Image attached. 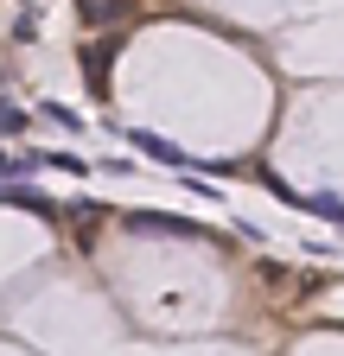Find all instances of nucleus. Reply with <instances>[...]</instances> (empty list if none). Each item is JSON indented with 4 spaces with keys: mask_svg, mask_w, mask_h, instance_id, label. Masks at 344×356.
<instances>
[{
    "mask_svg": "<svg viewBox=\"0 0 344 356\" xmlns=\"http://www.w3.org/2000/svg\"><path fill=\"white\" fill-rule=\"evenodd\" d=\"M127 147H134V153H147V159H159V165H172V172H191V153H185V147H172L166 134L134 127V134H127Z\"/></svg>",
    "mask_w": 344,
    "mask_h": 356,
    "instance_id": "obj_1",
    "label": "nucleus"
},
{
    "mask_svg": "<svg viewBox=\"0 0 344 356\" xmlns=\"http://www.w3.org/2000/svg\"><path fill=\"white\" fill-rule=\"evenodd\" d=\"M26 127V108H13V102H0V140H7V134H19Z\"/></svg>",
    "mask_w": 344,
    "mask_h": 356,
    "instance_id": "obj_9",
    "label": "nucleus"
},
{
    "mask_svg": "<svg viewBox=\"0 0 344 356\" xmlns=\"http://www.w3.org/2000/svg\"><path fill=\"white\" fill-rule=\"evenodd\" d=\"M109 64H115V38H96L90 51H83V76L96 83V96H109Z\"/></svg>",
    "mask_w": 344,
    "mask_h": 356,
    "instance_id": "obj_3",
    "label": "nucleus"
},
{
    "mask_svg": "<svg viewBox=\"0 0 344 356\" xmlns=\"http://www.w3.org/2000/svg\"><path fill=\"white\" fill-rule=\"evenodd\" d=\"M299 210H313V216H325V222H344V204L331 197V191H319V197H293Z\"/></svg>",
    "mask_w": 344,
    "mask_h": 356,
    "instance_id": "obj_7",
    "label": "nucleus"
},
{
    "mask_svg": "<svg viewBox=\"0 0 344 356\" xmlns=\"http://www.w3.org/2000/svg\"><path fill=\"white\" fill-rule=\"evenodd\" d=\"M77 7H83V19H90V26H115V19L127 13V0H77Z\"/></svg>",
    "mask_w": 344,
    "mask_h": 356,
    "instance_id": "obj_5",
    "label": "nucleus"
},
{
    "mask_svg": "<svg viewBox=\"0 0 344 356\" xmlns=\"http://www.w3.org/2000/svg\"><path fill=\"white\" fill-rule=\"evenodd\" d=\"M127 229H153V236H198L204 242V229H198V222H179V216H127Z\"/></svg>",
    "mask_w": 344,
    "mask_h": 356,
    "instance_id": "obj_4",
    "label": "nucleus"
},
{
    "mask_svg": "<svg viewBox=\"0 0 344 356\" xmlns=\"http://www.w3.org/2000/svg\"><path fill=\"white\" fill-rule=\"evenodd\" d=\"M0 204H7V210H38V216H58V197H45V191L19 185V178H0Z\"/></svg>",
    "mask_w": 344,
    "mask_h": 356,
    "instance_id": "obj_2",
    "label": "nucleus"
},
{
    "mask_svg": "<svg viewBox=\"0 0 344 356\" xmlns=\"http://www.w3.org/2000/svg\"><path fill=\"white\" fill-rule=\"evenodd\" d=\"M38 115H45L52 127H64V134H83V115H77V108H64V102H38Z\"/></svg>",
    "mask_w": 344,
    "mask_h": 356,
    "instance_id": "obj_6",
    "label": "nucleus"
},
{
    "mask_svg": "<svg viewBox=\"0 0 344 356\" xmlns=\"http://www.w3.org/2000/svg\"><path fill=\"white\" fill-rule=\"evenodd\" d=\"M45 165H58L70 178H90V159H77V153H45Z\"/></svg>",
    "mask_w": 344,
    "mask_h": 356,
    "instance_id": "obj_8",
    "label": "nucleus"
}]
</instances>
